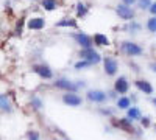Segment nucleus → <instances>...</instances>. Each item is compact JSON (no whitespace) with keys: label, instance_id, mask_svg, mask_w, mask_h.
Here are the masks:
<instances>
[{"label":"nucleus","instance_id":"nucleus-1","mask_svg":"<svg viewBox=\"0 0 156 140\" xmlns=\"http://www.w3.org/2000/svg\"><path fill=\"white\" fill-rule=\"evenodd\" d=\"M117 50L119 53L129 58V59H136V58H140L145 55V48L144 45H140L139 42L133 41V39H122L117 44Z\"/></svg>","mask_w":156,"mask_h":140},{"label":"nucleus","instance_id":"nucleus-2","mask_svg":"<svg viewBox=\"0 0 156 140\" xmlns=\"http://www.w3.org/2000/svg\"><path fill=\"white\" fill-rule=\"evenodd\" d=\"M31 72L42 81H53L55 80V70L44 61L33 62L31 64Z\"/></svg>","mask_w":156,"mask_h":140},{"label":"nucleus","instance_id":"nucleus-3","mask_svg":"<svg viewBox=\"0 0 156 140\" xmlns=\"http://www.w3.org/2000/svg\"><path fill=\"white\" fill-rule=\"evenodd\" d=\"M76 59H86V61H89L90 64H92V67H95V66L101 64L103 55L98 52V48H95V47L78 48V52H76Z\"/></svg>","mask_w":156,"mask_h":140},{"label":"nucleus","instance_id":"nucleus-4","mask_svg":"<svg viewBox=\"0 0 156 140\" xmlns=\"http://www.w3.org/2000/svg\"><path fill=\"white\" fill-rule=\"evenodd\" d=\"M101 67H103V73H105L108 78H115V76L119 75V70H120L119 59L114 55H105L103 56Z\"/></svg>","mask_w":156,"mask_h":140},{"label":"nucleus","instance_id":"nucleus-5","mask_svg":"<svg viewBox=\"0 0 156 140\" xmlns=\"http://www.w3.org/2000/svg\"><path fill=\"white\" fill-rule=\"evenodd\" d=\"M51 86L62 94L64 92H80V89L75 84V80H70L67 76H56V78L51 81Z\"/></svg>","mask_w":156,"mask_h":140},{"label":"nucleus","instance_id":"nucleus-6","mask_svg":"<svg viewBox=\"0 0 156 140\" xmlns=\"http://www.w3.org/2000/svg\"><path fill=\"white\" fill-rule=\"evenodd\" d=\"M70 39L73 41V44L78 48H89L94 47V41H92V34H89L83 30H75L73 33H70Z\"/></svg>","mask_w":156,"mask_h":140},{"label":"nucleus","instance_id":"nucleus-7","mask_svg":"<svg viewBox=\"0 0 156 140\" xmlns=\"http://www.w3.org/2000/svg\"><path fill=\"white\" fill-rule=\"evenodd\" d=\"M84 100L89 101L90 104H97V106H103L106 101H109L106 90H103V89H87L84 94Z\"/></svg>","mask_w":156,"mask_h":140},{"label":"nucleus","instance_id":"nucleus-8","mask_svg":"<svg viewBox=\"0 0 156 140\" xmlns=\"http://www.w3.org/2000/svg\"><path fill=\"white\" fill-rule=\"evenodd\" d=\"M114 12H115V16L119 17L120 20H123V22L134 20L136 16H137V11H136L134 6H128V5L120 3V2L114 6Z\"/></svg>","mask_w":156,"mask_h":140},{"label":"nucleus","instance_id":"nucleus-9","mask_svg":"<svg viewBox=\"0 0 156 140\" xmlns=\"http://www.w3.org/2000/svg\"><path fill=\"white\" fill-rule=\"evenodd\" d=\"M111 126L115 129H120L126 134H139V129L134 126V123L131 120H128L126 117H122V118H111Z\"/></svg>","mask_w":156,"mask_h":140},{"label":"nucleus","instance_id":"nucleus-10","mask_svg":"<svg viewBox=\"0 0 156 140\" xmlns=\"http://www.w3.org/2000/svg\"><path fill=\"white\" fill-rule=\"evenodd\" d=\"M61 103L69 108H80L84 103V97L80 92H64L61 95Z\"/></svg>","mask_w":156,"mask_h":140},{"label":"nucleus","instance_id":"nucleus-11","mask_svg":"<svg viewBox=\"0 0 156 140\" xmlns=\"http://www.w3.org/2000/svg\"><path fill=\"white\" fill-rule=\"evenodd\" d=\"M112 89L117 92V95H128L129 89H131V83H129L128 76L117 75L114 78V83H112Z\"/></svg>","mask_w":156,"mask_h":140},{"label":"nucleus","instance_id":"nucleus-12","mask_svg":"<svg viewBox=\"0 0 156 140\" xmlns=\"http://www.w3.org/2000/svg\"><path fill=\"white\" fill-rule=\"evenodd\" d=\"M133 86L136 87V90L144 94V95H153L154 94V87L147 78H136L133 81Z\"/></svg>","mask_w":156,"mask_h":140},{"label":"nucleus","instance_id":"nucleus-13","mask_svg":"<svg viewBox=\"0 0 156 140\" xmlns=\"http://www.w3.org/2000/svg\"><path fill=\"white\" fill-rule=\"evenodd\" d=\"M142 28H144V25H142V22H139L137 19L129 20V22H125V23L122 25V30H123L125 33H128V34H131V36H137V34L142 31Z\"/></svg>","mask_w":156,"mask_h":140},{"label":"nucleus","instance_id":"nucleus-14","mask_svg":"<svg viewBox=\"0 0 156 140\" xmlns=\"http://www.w3.org/2000/svg\"><path fill=\"white\" fill-rule=\"evenodd\" d=\"M55 28L78 30V20H76V17H72V16H66V17L59 19L58 22H55Z\"/></svg>","mask_w":156,"mask_h":140},{"label":"nucleus","instance_id":"nucleus-15","mask_svg":"<svg viewBox=\"0 0 156 140\" xmlns=\"http://www.w3.org/2000/svg\"><path fill=\"white\" fill-rule=\"evenodd\" d=\"M92 41H94V47L95 48H109L112 45L109 36L105 34V33H94L92 34Z\"/></svg>","mask_w":156,"mask_h":140},{"label":"nucleus","instance_id":"nucleus-16","mask_svg":"<svg viewBox=\"0 0 156 140\" xmlns=\"http://www.w3.org/2000/svg\"><path fill=\"white\" fill-rule=\"evenodd\" d=\"M45 25H47V22L41 16H33L27 20V28L31 30V31H41V30L45 28Z\"/></svg>","mask_w":156,"mask_h":140},{"label":"nucleus","instance_id":"nucleus-17","mask_svg":"<svg viewBox=\"0 0 156 140\" xmlns=\"http://www.w3.org/2000/svg\"><path fill=\"white\" fill-rule=\"evenodd\" d=\"M73 11H75V17H76V19H84V17L89 14L90 8H89V5H87L86 2H83V0H78V2L75 3V6H73Z\"/></svg>","mask_w":156,"mask_h":140},{"label":"nucleus","instance_id":"nucleus-18","mask_svg":"<svg viewBox=\"0 0 156 140\" xmlns=\"http://www.w3.org/2000/svg\"><path fill=\"white\" fill-rule=\"evenodd\" d=\"M142 111H140V108L139 106H136V104H131L126 111H125V117L128 118V120H131L133 123H136V121H139L140 118H142Z\"/></svg>","mask_w":156,"mask_h":140},{"label":"nucleus","instance_id":"nucleus-19","mask_svg":"<svg viewBox=\"0 0 156 140\" xmlns=\"http://www.w3.org/2000/svg\"><path fill=\"white\" fill-rule=\"evenodd\" d=\"M0 111L5 114H11L14 111V106H12V101L8 94H0Z\"/></svg>","mask_w":156,"mask_h":140},{"label":"nucleus","instance_id":"nucleus-20","mask_svg":"<svg viewBox=\"0 0 156 140\" xmlns=\"http://www.w3.org/2000/svg\"><path fill=\"white\" fill-rule=\"evenodd\" d=\"M114 103H115L117 111H126L133 104V101H131V98H129V95H119V98H117Z\"/></svg>","mask_w":156,"mask_h":140},{"label":"nucleus","instance_id":"nucleus-21","mask_svg":"<svg viewBox=\"0 0 156 140\" xmlns=\"http://www.w3.org/2000/svg\"><path fill=\"white\" fill-rule=\"evenodd\" d=\"M28 101H30V106H31V109L33 111H42L44 109V100L39 97V95H36V94H33V95H30V98H28Z\"/></svg>","mask_w":156,"mask_h":140},{"label":"nucleus","instance_id":"nucleus-22","mask_svg":"<svg viewBox=\"0 0 156 140\" xmlns=\"http://www.w3.org/2000/svg\"><path fill=\"white\" fill-rule=\"evenodd\" d=\"M97 112L100 114L101 117H106V118H114L115 117V112H117V109H115V106L112 108V106H98L97 108Z\"/></svg>","mask_w":156,"mask_h":140},{"label":"nucleus","instance_id":"nucleus-23","mask_svg":"<svg viewBox=\"0 0 156 140\" xmlns=\"http://www.w3.org/2000/svg\"><path fill=\"white\" fill-rule=\"evenodd\" d=\"M58 6H59L58 0H41V8H42L44 11L51 12V11L58 9Z\"/></svg>","mask_w":156,"mask_h":140},{"label":"nucleus","instance_id":"nucleus-24","mask_svg":"<svg viewBox=\"0 0 156 140\" xmlns=\"http://www.w3.org/2000/svg\"><path fill=\"white\" fill-rule=\"evenodd\" d=\"M90 67H92V64H90L89 61H86V59H76L73 62V70L75 72H83V70H87Z\"/></svg>","mask_w":156,"mask_h":140},{"label":"nucleus","instance_id":"nucleus-25","mask_svg":"<svg viewBox=\"0 0 156 140\" xmlns=\"http://www.w3.org/2000/svg\"><path fill=\"white\" fill-rule=\"evenodd\" d=\"M151 3H153V0H137L134 8H136V11L145 12V11H148V8L151 6Z\"/></svg>","mask_w":156,"mask_h":140},{"label":"nucleus","instance_id":"nucleus-26","mask_svg":"<svg viewBox=\"0 0 156 140\" xmlns=\"http://www.w3.org/2000/svg\"><path fill=\"white\" fill-rule=\"evenodd\" d=\"M145 30L150 34H156V16H150L145 20Z\"/></svg>","mask_w":156,"mask_h":140},{"label":"nucleus","instance_id":"nucleus-27","mask_svg":"<svg viewBox=\"0 0 156 140\" xmlns=\"http://www.w3.org/2000/svg\"><path fill=\"white\" fill-rule=\"evenodd\" d=\"M25 140H42L41 132L36 131V129H28L25 132Z\"/></svg>","mask_w":156,"mask_h":140},{"label":"nucleus","instance_id":"nucleus-28","mask_svg":"<svg viewBox=\"0 0 156 140\" xmlns=\"http://www.w3.org/2000/svg\"><path fill=\"white\" fill-rule=\"evenodd\" d=\"M139 123H140V126L144 129H147V128H150L151 126V120H150V117H147V115H142V118L139 120Z\"/></svg>","mask_w":156,"mask_h":140},{"label":"nucleus","instance_id":"nucleus-29","mask_svg":"<svg viewBox=\"0 0 156 140\" xmlns=\"http://www.w3.org/2000/svg\"><path fill=\"white\" fill-rule=\"evenodd\" d=\"M106 95H108V100H111V101H115L117 98H119V95H117V92L114 90L112 87H111V89H108V90H106Z\"/></svg>","mask_w":156,"mask_h":140},{"label":"nucleus","instance_id":"nucleus-30","mask_svg":"<svg viewBox=\"0 0 156 140\" xmlns=\"http://www.w3.org/2000/svg\"><path fill=\"white\" fill-rule=\"evenodd\" d=\"M75 84H76V87L80 89V90H84V89L87 87V83H86V80H75Z\"/></svg>","mask_w":156,"mask_h":140},{"label":"nucleus","instance_id":"nucleus-31","mask_svg":"<svg viewBox=\"0 0 156 140\" xmlns=\"http://www.w3.org/2000/svg\"><path fill=\"white\" fill-rule=\"evenodd\" d=\"M148 70H150L151 73H154V75H156V58H154V59H151V61L148 62Z\"/></svg>","mask_w":156,"mask_h":140},{"label":"nucleus","instance_id":"nucleus-32","mask_svg":"<svg viewBox=\"0 0 156 140\" xmlns=\"http://www.w3.org/2000/svg\"><path fill=\"white\" fill-rule=\"evenodd\" d=\"M147 12H148L150 16H156V0H153V3H151V6L148 8Z\"/></svg>","mask_w":156,"mask_h":140},{"label":"nucleus","instance_id":"nucleus-33","mask_svg":"<svg viewBox=\"0 0 156 140\" xmlns=\"http://www.w3.org/2000/svg\"><path fill=\"white\" fill-rule=\"evenodd\" d=\"M136 2H137V0H120V3H125V5H128V6H134Z\"/></svg>","mask_w":156,"mask_h":140},{"label":"nucleus","instance_id":"nucleus-34","mask_svg":"<svg viewBox=\"0 0 156 140\" xmlns=\"http://www.w3.org/2000/svg\"><path fill=\"white\" fill-rule=\"evenodd\" d=\"M151 104H153V106H154V108H156V95H154V97H153V98H151Z\"/></svg>","mask_w":156,"mask_h":140},{"label":"nucleus","instance_id":"nucleus-35","mask_svg":"<svg viewBox=\"0 0 156 140\" xmlns=\"http://www.w3.org/2000/svg\"><path fill=\"white\" fill-rule=\"evenodd\" d=\"M129 98H131V101H136V100H137V97H136V94H131V97H129Z\"/></svg>","mask_w":156,"mask_h":140},{"label":"nucleus","instance_id":"nucleus-36","mask_svg":"<svg viewBox=\"0 0 156 140\" xmlns=\"http://www.w3.org/2000/svg\"><path fill=\"white\" fill-rule=\"evenodd\" d=\"M53 140H67V138H53Z\"/></svg>","mask_w":156,"mask_h":140},{"label":"nucleus","instance_id":"nucleus-37","mask_svg":"<svg viewBox=\"0 0 156 140\" xmlns=\"http://www.w3.org/2000/svg\"><path fill=\"white\" fill-rule=\"evenodd\" d=\"M153 129H154V134H156V126H154V128H153Z\"/></svg>","mask_w":156,"mask_h":140},{"label":"nucleus","instance_id":"nucleus-38","mask_svg":"<svg viewBox=\"0 0 156 140\" xmlns=\"http://www.w3.org/2000/svg\"><path fill=\"white\" fill-rule=\"evenodd\" d=\"M154 36H156V34H154Z\"/></svg>","mask_w":156,"mask_h":140}]
</instances>
